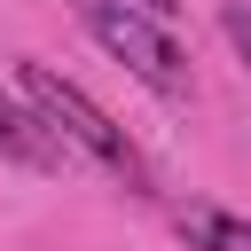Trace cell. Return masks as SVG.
<instances>
[{
	"label": "cell",
	"instance_id": "6",
	"mask_svg": "<svg viewBox=\"0 0 251 251\" xmlns=\"http://www.w3.org/2000/svg\"><path fill=\"white\" fill-rule=\"evenodd\" d=\"M133 8H149L157 24H173V16H180V0H133Z\"/></svg>",
	"mask_w": 251,
	"mask_h": 251
},
{
	"label": "cell",
	"instance_id": "2",
	"mask_svg": "<svg viewBox=\"0 0 251 251\" xmlns=\"http://www.w3.org/2000/svg\"><path fill=\"white\" fill-rule=\"evenodd\" d=\"M78 24H86V39H94L110 63H126L149 94H165V102L188 94V55H180V39H173L149 8H133V0H78Z\"/></svg>",
	"mask_w": 251,
	"mask_h": 251
},
{
	"label": "cell",
	"instance_id": "4",
	"mask_svg": "<svg viewBox=\"0 0 251 251\" xmlns=\"http://www.w3.org/2000/svg\"><path fill=\"white\" fill-rule=\"evenodd\" d=\"M180 243L188 251H251V220L220 212V204H188L180 212Z\"/></svg>",
	"mask_w": 251,
	"mask_h": 251
},
{
	"label": "cell",
	"instance_id": "5",
	"mask_svg": "<svg viewBox=\"0 0 251 251\" xmlns=\"http://www.w3.org/2000/svg\"><path fill=\"white\" fill-rule=\"evenodd\" d=\"M220 31H227V47H235L243 71H251V8H220Z\"/></svg>",
	"mask_w": 251,
	"mask_h": 251
},
{
	"label": "cell",
	"instance_id": "3",
	"mask_svg": "<svg viewBox=\"0 0 251 251\" xmlns=\"http://www.w3.org/2000/svg\"><path fill=\"white\" fill-rule=\"evenodd\" d=\"M0 157H8V165H31V173H55V165H63V141H55L8 86H0Z\"/></svg>",
	"mask_w": 251,
	"mask_h": 251
},
{
	"label": "cell",
	"instance_id": "1",
	"mask_svg": "<svg viewBox=\"0 0 251 251\" xmlns=\"http://www.w3.org/2000/svg\"><path fill=\"white\" fill-rule=\"evenodd\" d=\"M16 94H24V110L63 141V149H78V157H94L110 180H126V188H149V157L133 149V133L78 86V78H63L55 63H16Z\"/></svg>",
	"mask_w": 251,
	"mask_h": 251
}]
</instances>
